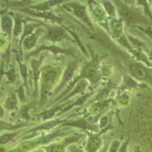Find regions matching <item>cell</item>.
<instances>
[{
  "label": "cell",
  "mask_w": 152,
  "mask_h": 152,
  "mask_svg": "<svg viewBox=\"0 0 152 152\" xmlns=\"http://www.w3.org/2000/svg\"><path fill=\"white\" fill-rule=\"evenodd\" d=\"M108 122H109V119H108V117H102V119L100 120V127L101 128H104L107 126V124H108Z\"/></svg>",
  "instance_id": "23"
},
{
  "label": "cell",
  "mask_w": 152,
  "mask_h": 152,
  "mask_svg": "<svg viewBox=\"0 0 152 152\" xmlns=\"http://www.w3.org/2000/svg\"><path fill=\"white\" fill-rule=\"evenodd\" d=\"M16 105H17V97L14 94H12L7 98V100L5 102V106L7 109L12 110L16 107Z\"/></svg>",
  "instance_id": "17"
},
{
  "label": "cell",
  "mask_w": 152,
  "mask_h": 152,
  "mask_svg": "<svg viewBox=\"0 0 152 152\" xmlns=\"http://www.w3.org/2000/svg\"><path fill=\"white\" fill-rule=\"evenodd\" d=\"M147 137L148 140L152 144V124L150 126V128L148 129V133H147Z\"/></svg>",
  "instance_id": "26"
},
{
  "label": "cell",
  "mask_w": 152,
  "mask_h": 152,
  "mask_svg": "<svg viewBox=\"0 0 152 152\" xmlns=\"http://www.w3.org/2000/svg\"><path fill=\"white\" fill-rule=\"evenodd\" d=\"M104 9H105L106 12H108L110 15H111V16L115 15V8L113 7L112 4L110 1L104 0Z\"/></svg>",
  "instance_id": "18"
},
{
  "label": "cell",
  "mask_w": 152,
  "mask_h": 152,
  "mask_svg": "<svg viewBox=\"0 0 152 152\" xmlns=\"http://www.w3.org/2000/svg\"><path fill=\"white\" fill-rule=\"evenodd\" d=\"M69 149H70V152H86L84 151H83L82 149L77 148V147H76V146H74V145H70V147H69Z\"/></svg>",
  "instance_id": "25"
},
{
  "label": "cell",
  "mask_w": 152,
  "mask_h": 152,
  "mask_svg": "<svg viewBox=\"0 0 152 152\" xmlns=\"http://www.w3.org/2000/svg\"><path fill=\"white\" fill-rule=\"evenodd\" d=\"M2 27L4 31L10 33L12 28V21L9 17H4L2 19Z\"/></svg>",
  "instance_id": "15"
},
{
  "label": "cell",
  "mask_w": 152,
  "mask_h": 152,
  "mask_svg": "<svg viewBox=\"0 0 152 152\" xmlns=\"http://www.w3.org/2000/svg\"><path fill=\"white\" fill-rule=\"evenodd\" d=\"M88 85H89L88 80H86V79H80L79 81H77V82L75 83L74 88L72 89V91H70V93L67 94V95L65 96V97H64V99H62V102L70 99V97L75 96V95H77V94H79L81 93V92H83V91H84L85 89L88 87Z\"/></svg>",
  "instance_id": "6"
},
{
  "label": "cell",
  "mask_w": 152,
  "mask_h": 152,
  "mask_svg": "<svg viewBox=\"0 0 152 152\" xmlns=\"http://www.w3.org/2000/svg\"><path fill=\"white\" fill-rule=\"evenodd\" d=\"M63 107V104L58 107H55V108H52L49 110H47L45 112H43L42 114H40V117L43 119V120H48V119H50L55 116V114L61 110V108Z\"/></svg>",
  "instance_id": "12"
},
{
  "label": "cell",
  "mask_w": 152,
  "mask_h": 152,
  "mask_svg": "<svg viewBox=\"0 0 152 152\" xmlns=\"http://www.w3.org/2000/svg\"><path fill=\"white\" fill-rule=\"evenodd\" d=\"M120 12H121L122 17L125 20H127L128 22H130V23H137V22H139L141 20L140 16H138L136 12H131V11H129V10L126 9V8H122Z\"/></svg>",
  "instance_id": "8"
},
{
  "label": "cell",
  "mask_w": 152,
  "mask_h": 152,
  "mask_svg": "<svg viewBox=\"0 0 152 152\" xmlns=\"http://www.w3.org/2000/svg\"><path fill=\"white\" fill-rule=\"evenodd\" d=\"M77 68H78V62H77V61L70 62V64H68V66L66 67V69L64 70V74L62 76L61 83H60V84L58 85V89L56 90L55 93L60 92V91L63 90V88L69 83V82L73 78L76 71L77 70Z\"/></svg>",
  "instance_id": "4"
},
{
  "label": "cell",
  "mask_w": 152,
  "mask_h": 152,
  "mask_svg": "<svg viewBox=\"0 0 152 152\" xmlns=\"http://www.w3.org/2000/svg\"><path fill=\"white\" fill-rule=\"evenodd\" d=\"M83 137V134L72 135V136L65 137L61 142H53V143L47 145L45 147H44V150L45 152H66L67 148H69L73 143L78 142Z\"/></svg>",
  "instance_id": "3"
},
{
  "label": "cell",
  "mask_w": 152,
  "mask_h": 152,
  "mask_svg": "<svg viewBox=\"0 0 152 152\" xmlns=\"http://www.w3.org/2000/svg\"><path fill=\"white\" fill-rule=\"evenodd\" d=\"M18 135V133H6V134H4L3 136L0 137V144H6L8 143L9 142L11 141Z\"/></svg>",
  "instance_id": "16"
},
{
  "label": "cell",
  "mask_w": 152,
  "mask_h": 152,
  "mask_svg": "<svg viewBox=\"0 0 152 152\" xmlns=\"http://www.w3.org/2000/svg\"><path fill=\"white\" fill-rule=\"evenodd\" d=\"M20 70H21V73L23 75V79L26 80V77H27V67L23 64L20 65Z\"/></svg>",
  "instance_id": "24"
},
{
  "label": "cell",
  "mask_w": 152,
  "mask_h": 152,
  "mask_svg": "<svg viewBox=\"0 0 152 152\" xmlns=\"http://www.w3.org/2000/svg\"><path fill=\"white\" fill-rule=\"evenodd\" d=\"M69 7L71 9L72 12L79 18H81L82 20H83L84 22L86 23H90L89 22V18L87 16V13L85 11V7L83 6L81 4H68Z\"/></svg>",
  "instance_id": "7"
},
{
  "label": "cell",
  "mask_w": 152,
  "mask_h": 152,
  "mask_svg": "<svg viewBox=\"0 0 152 152\" xmlns=\"http://www.w3.org/2000/svg\"><path fill=\"white\" fill-rule=\"evenodd\" d=\"M129 96L127 94H123L118 97V103L122 105H126L129 103Z\"/></svg>",
  "instance_id": "20"
},
{
  "label": "cell",
  "mask_w": 152,
  "mask_h": 152,
  "mask_svg": "<svg viewBox=\"0 0 152 152\" xmlns=\"http://www.w3.org/2000/svg\"><path fill=\"white\" fill-rule=\"evenodd\" d=\"M148 58H149V60L152 61V50L150 51V53H149V55H148Z\"/></svg>",
  "instance_id": "28"
},
{
  "label": "cell",
  "mask_w": 152,
  "mask_h": 152,
  "mask_svg": "<svg viewBox=\"0 0 152 152\" xmlns=\"http://www.w3.org/2000/svg\"><path fill=\"white\" fill-rule=\"evenodd\" d=\"M129 137L127 138V140L124 141L121 146H120V149L117 152H128V148H129Z\"/></svg>",
  "instance_id": "21"
},
{
  "label": "cell",
  "mask_w": 152,
  "mask_h": 152,
  "mask_svg": "<svg viewBox=\"0 0 152 152\" xmlns=\"http://www.w3.org/2000/svg\"><path fill=\"white\" fill-rule=\"evenodd\" d=\"M38 152H41V151H38Z\"/></svg>",
  "instance_id": "30"
},
{
  "label": "cell",
  "mask_w": 152,
  "mask_h": 152,
  "mask_svg": "<svg viewBox=\"0 0 152 152\" xmlns=\"http://www.w3.org/2000/svg\"><path fill=\"white\" fill-rule=\"evenodd\" d=\"M103 145V139L99 135H90L87 140L85 151L86 152H99Z\"/></svg>",
  "instance_id": "5"
},
{
  "label": "cell",
  "mask_w": 152,
  "mask_h": 152,
  "mask_svg": "<svg viewBox=\"0 0 152 152\" xmlns=\"http://www.w3.org/2000/svg\"><path fill=\"white\" fill-rule=\"evenodd\" d=\"M91 95V93H88V94H85L84 96H83L81 97H79V98H77V100H76V102L75 103H73L69 107H67V108H65L64 110H62V113H64V111H66L67 110H69L70 108H73V107H75V106H78V105H82L90 97V96Z\"/></svg>",
  "instance_id": "13"
},
{
  "label": "cell",
  "mask_w": 152,
  "mask_h": 152,
  "mask_svg": "<svg viewBox=\"0 0 152 152\" xmlns=\"http://www.w3.org/2000/svg\"><path fill=\"white\" fill-rule=\"evenodd\" d=\"M129 76L137 81H146L151 79L150 70L141 62L129 60L126 62Z\"/></svg>",
  "instance_id": "2"
},
{
  "label": "cell",
  "mask_w": 152,
  "mask_h": 152,
  "mask_svg": "<svg viewBox=\"0 0 152 152\" xmlns=\"http://www.w3.org/2000/svg\"><path fill=\"white\" fill-rule=\"evenodd\" d=\"M64 37H65V33H64V30L59 27H53L49 31L48 37L54 42L59 41V40L64 38Z\"/></svg>",
  "instance_id": "10"
},
{
  "label": "cell",
  "mask_w": 152,
  "mask_h": 152,
  "mask_svg": "<svg viewBox=\"0 0 152 152\" xmlns=\"http://www.w3.org/2000/svg\"><path fill=\"white\" fill-rule=\"evenodd\" d=\"M151 67H152V65H151Z\"/></svg>",
  "instance_id": "31"
},
{
  "label": "cell",
  "mask_w": 152,
  "mask_h": 152,
  "mask_svg": "<svg viewBox=\"0 0 152 152\" xmlns=\"http://www.w3.org/2000/svg\"><path fill=\"white\" fill-rule=\"evenodd\" d=\"M60 77V70L54 66H46L42 70L41 84H42V100H45L49 91L55 86Z\"/></svg>",
  "instance_id": "1"
},
{
  "label": "cell",
  "mask_w": 152,
  "mask_h": 152,
  "mask_svg": "<svg viewBox=\"0 0 152 152\" xmlns=\"http://www.w3.org/2000/svg\"><path fill=\"white\" fill-rule=\"evenodd\" d=\"M7 75H8V77H9V78H10L11 80H14V79H15V78H14V77H15L14 71H13L12 70H11L10 72H8V73H7Z\"/></svg>",
  "instance_id": "27"
},
{
  "label": "cell",
  "mask_w": 152,
  "mask_h": 152,
  "mask_svg": "<svg viewBox=\"0 0 152 152\" xmlns=\"http://www.w3.org/2000/svg\"><path fill=\"white\" fill-rule=\"evenodd\" d=\"M36 42H37V35H31L25 39V41L23 43V46L26 50H31V48L34 47Z\"/></svg>",
  "instance_id": "14"
},
{
  "label": "cell",
  "mask_w": 152,
  "mask_h": 152,
  "mask_svg": "<svg viewBox=\"0 0 152 152\" xmlns=\"http://www.w3.org/2000/svg\"><path fill=\"white\" fill-rule=\"evenodd\" d=\"M99 152H107V148H106V146L105 147H104L103 149H101V150L99 151Z\"/></svg>",
  "instance_id": "29"
},
{
  "label": "cell",
  "mask_w": 152,
  "mask_h": 152,
  "mask_svg": "<svg viewBox=\"0 0 152 152\" xmlns=\"http://www.w3.org/2000/svg\"><path fill=\"white\" fill-rule=\"evenodd\" d=\"M21 29H22L21 23L20 22H17L16 25H15V28H14V33H15V35H18L21 32Z\"/></svg>",
  "instance_id": "22"
},
{
  "label": "cell",
  "mask_w": 152,
  "mask_h": 152,
  "mask_svg": "<svg viewBox=\"0 0 152 152\" xmlns=\"http://www.w3.org/2000/svg\"><path fill=\"white\" fill-rule=\"evenodd\" d=\"M64 120H52V121H49L45 124L37 127L34 129H32V131H37V130H43V129H50L56 126H58L61 123H63Z\"/></svg>",
  "instance_id": "11"
},
{
  "label": "cell",
  "mask_w": 152,
  "mask_h": 152,
  "mask_svg": "<svg viewBox=\"0 0 152 152\" xmlns=\"http://www.w3.org/2000/svg\"><path fill=\"white\" fill-rule=\"evenodd\" d=\"M139 83L137 82V80H135L133 77H131L130 76H124L123 82L121 83V87L120 89L123 91L125 90H131V89H135L137 87H139Z\"/></svg>",
  "instance_id": "9"
},
{
  "label": "cell",
  "mask_w": 152,
  "mask_h": 152,
  "mask_svg": "<svg viewBox=\"0 0 152 152\" xmlns=\"http://www.w3.org/2000/svg\"><path fill=\"white\" fill-rule=\"evenodd\" d=\"M121 144L122 143L120 142V141L114 140L111 142V144H110V148L108 150V152H117L120 149Z\"/></svg>",
  "instance_id": "19"
}]
</instances>
